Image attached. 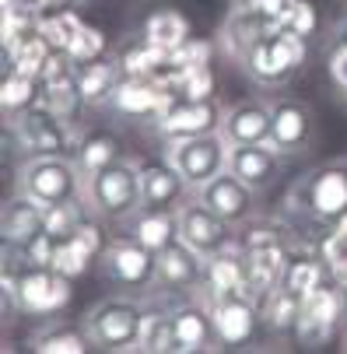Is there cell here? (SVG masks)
I'll use <instances>...</instances> for the list:
<instances>
[{
  "instance_id": "cell-5",
  "label": "cell",
  "mask_w": 347,
  "mask_h": 354,
  "mask_svg": "<svg viewBox=\"0 0 347 354\" xmlns=\"http://www.w3.org/2000/svg\"><path fill=\"white\" fill-rule=\"evenodd\" d=\"M84 330L98 351H140V330H144V306L126 295L102 298L84 313Z\"/></svg>"
},
{
  "instance_id": "cell-7",
  "label": "cell",
  "mask_w": 347,
  "mask_h": 354,
  "mask_svg": "<svg viewBox=\"0 0 347 354\" xmlns=\"http://www.w3.org/2000/svg\"><path fill=\"white\" fill-rule=\"evenodd\" d=\"M309 60L306 39L291 35L288 28L277 35H267L253 46V53L242 60V71L250 74V81H256L260 88H284L299 77V71Z\"/></svg>"
},
{
  "instance_id": "cell-27",
  "label": "cell",
  "mask_w": 347,
  "mask_h": 354,
  "mask_svg": "<svg viewBox=\"0 0 347 354\" xmlns=\"http://www.w3.org/2000/svg\"><path fill=\"white\" fill-rule=\"evenodd\" d=\"M256 301H260V316H263V323L274 337H294L299 316H302V295H294L291 288L277 284V288L263 291Z\"/></svg>"
},
{
  "instance_id": "cell-35",
  "label": "cell",
  "mask_w": 347,
  "mask_h": 354,
  "mask_svg": "<svg viewBox=\"0 0 347 354\" xmlns=\"http://www.w3.org/2000/svg\"><path fill=\"white\" fill-rule=\"evenodd\" d=\"M49 53H53V46H49L46 35L35 28V32L21 35L11 49H4V71H21V74L39 77L46 60H49Z\"/></svg>"
},
{
  "instance_id": "cell-2",
  "label": "cell",
  "mask_w": 347,
  "mask_h": 354,
  "mask_svg": "<svg viewBox=\"0 0 347 354\" xmlns=\"http://www.w3.org/2000/svg\"><path fill=\"white\" fill-rule=\"evenodd\" d=\"M84 204L95 218H102L109 225H123L130 221L140 207V162L120 158L106 169H98L91 176H84Z\"/></svg>"
},
{
  "instance_id": "cell-44",
  "label": "cell",
  "mask_w": 347,
  "mask_h": 354,
  "mask_svg": "<svg viewBox=\"0 0 347 354\" xmlns=\"http://www.w3.org/2000/svg\"><path fill=\"white\" fill-rule=\"evenodd\" d=\"M344 98H347V95H344Z\"/></svg>"
},
{
  "instance_id": "cell-8",
  "label": "cell",
  "mask_w": 347,
  "mask_h": 354,
  "mask_svg": "<svg viewBox=\"0 0 347 354\" xmlns=\"http://www.w3.org/2000/svg\"><path fill=\"white\" fill-rule=\"evenodd\" d=\"M344 316H347V284L337 277H326L319 288H312L302 298L299 330H294L291 340L299 347H323V344H330V337Z\"/></svg>"
},
{
  "instance_id": "cell-17",
  "label": "cell",
  "mask_w": 347,
  "mask_h": 354,
  "mask_svg": "<svg viewBox=\"0 0 347 354\" xmlns=\"http://www.w3.org/2000/svg\"><path fill=\"white\" fill-rule=\"evenodd\" d=\"M189 193L193 189L186 186L179 169L169 162V155L140 162V196L147 211H179L189 200Z\"/></svg>"
},
{
  "instance_id": "cell-13",
  "label": "cell",
  "mask_w": 347,
  "mask_h": 354,
  "mask_svg": "<svg viewBox=\"0 0 347 354\" xmlns=\"http://www.w3.org/2000/svg\"><path fill=\"white\" fill-rule=\"evenodd\" d=\"M200 295L207 306L214 301H225L232 295H253L250 291V257H245V249L238 245V239L214 252V257L204 260V281H200Z\"/></svg>"
},
{
  "instance_id": "cell-34",
  "label": "cell",
  "mask_w": 347,
  "mask_h": 354,
  "mask_svg": "<svg viewBox=\"0 0 347 354\" xmlns=\"http://www.w3.org/2000/svg\"><path fill=\"white\" fill-rule=\"evenodd\" d=\"M140 35H144L147 42H155L158 49H165V53H172V49H179V46L189 39V21H186L182 11L162 8V11H155L151 18L144 21Z\"/></svg>"
},
{
  "instance_id": "cell-11",
  "label": "cell",
  "mask_w": 347,
  "mask_h": 354,
  "mask_svg": "<svg viewBox=\"0 0 347 354\" xmlns=\"http://www.w3.org/2000/svg\"><path fill=\"white\" fill-rule=\"evenodd\" d=\"M228 140L218 133H204V137H189V140H176L169 144V162L179 169V176L186 179V186L196 193L204 183H211L214 176H221L228 169Z\"/></svg>"
},
{
  "instance_id": "cell-37",
  "label": "cell",
  "mask_w": 347,
  "mask_h": 354,
  "mask_svg": "<svg viewBox=\"0 0 347 354\" xmlns=\"http://www.w3.org/2000/svg\"><path fill=\"white\" fill-rule=\"evenodd\" d=\"M81 25H84V21H81L71 8H60V11H42V15H39V32L46 35V42L53 46V49H67Z\"/></svg>"
},
{
  "instance_id": "cell-43",
  "label": "cell",
  "mask_w": 347,
  "mask_h": 354,
  "mask_svg": "<svg viewBox=\"0 0 347 354\" xmlns=\"http://www.w3.org/2000/svg\"><path fill=\"white\" fill-rule=\"evenodd\" d=\"M333 46H344V49H347V18L337 21V28H333Z\"/></svg>"
},
{
  "instance_id": "cell-4",
  "label": "cell",
  "mask_w": 347,
  "mask_h": 354,
  "mask_svg": "<svg viewBox=\"0 0 347 354\" xmlns=\"http://www.w3.org/2000/svg\"><path fill=\"white\" fill-rule=\"evenodd\" d=\"M288 207L316 225H333L347 211V158L323 162L288 189Z\"/></svg>"
},
{
  "instance_id": "cell-32",
  "label": "cell",
  "mask_w": 347,
  "mask_h": 354,
  "mask_svg": "<svg viewBox=\"0 0 347 354\" xmlns=\"http://www.w3.org/2000/svg\"><path fill=\"white\" fill-rule=\"evenodd\" d=\"M140 351L144 354H182L179 333L172 323V309L165 306H144V330H140Z\"/></svg>"
},
{
  "instance_id": "cell-26",
  "label": "cell",
  "mask_w": 347,
  "mask_h": 354,
  "mask_svg": "<svg viewBox=\"0 0 347 354\" xmlns=\"http://www.w3.org/2000/svg\"><path fill=\"white\" fill-rule=\"evenodd\" d=\"M120 77H123V74H120L116 57H98V60H91V64H81V67H77V88H81L84 109L109 106Z\"/></svg>"
},
{
  "instance_id": "cell-41",
  "label": "cell",
  "mask_w": 347,
  "mask_h": 354,
  "mask_svg": "<svg viewBox=\"0 0 347 354\" xmlns=\"http://www.w3.org/2000/svg\"><path fill=\"white\" fill-rule=\"evenodd\" d=\"M211 60H214V42L211 39H196V35H189L179 49H172V53H169V64L172 67H204Z\"/></svg>"
},
{
  "instance_id": "cell-9",
  "label": "cell",
  "mask_w": 347,
  "mask_h": 354,
  "mask_svg": "<svg viewBox=\"0 0 347 354\" xmlns=\"http://www.w3.org/2000/svg\"><path fill=\"white\" fill-rule=\"evenodd\" d=\"M155 263H158V252L140 245L133 235L109 239V245L98 252V274L120 291H151L155 288Z\"/></svg>"
},
{
  "instance_id": "cell-23",
  "label": "cell",
  "mask_w": 347,
  "mask_h": 354,
  "mask_svg": "<svg viewBox=\"0 0 347 354\" xmlns=\"http://www.w3.org/2000/svg\"><path fill=\"white\" fill-rule=\"evenodd\" d=\"M42 211H46L42 204H35L32 196L15 189L4 200V211H0V235H4V245L25 249L42 232Z\"/></svg>"
},
{
  "instance_id": "cell-21",
  "label": "cell",
  "mask_w": 347,
  "mask_h": 354,
  "mask_svg": "<svg viewBox=\"0 0 347 354\" xmlns=\"http://www.w3.org/2000/svg\"><path fill=\"white\" fill-rule=\"evenodd\" d=\"M228 172L263 193L281 176V151L274 144H235L228 151Z\"/></svg>"
},
{
  "instance_id": "cell-1",
  "label": "cell",
  "mask_w": 347,
  "mask_h": 354,
  "mask_svg": "<svg viewBox=\"0 0 347 354\" xmlns=\"http://www.w3.org/2000/svg\"><path fill=\"white\" fill-rule=\"evenodd\" d=\"M71 306V277L53 267L4 263V313L15 316H57Z\"/></svg>"
},
{
  "instance_id": "cell-38",
  "label": "cell",
  "mask_w": 347,
  "mask_h": 354,
  "mask_svg": "<svg viewBox=\"0 0 347 354\" xmlns=\"http://www.w3.org/2000/svg\"><path fill=\"white\" fill-rule=\"evenodd\" d=\"M316 252H319L326 274L347 284V235L337 232L333 225H326V232L316 239Z\"/></svg>"
},
{
  "instance_id": "cell-42",
  "label": "cell",
  "mask_w": 347,
  "mask_h": 354,
  "mask_svg": "<svg viewBox=\"0 0 347 354\" xmlns=\"http://www.w3.org/2000/svg\"><path fill=\"white\" fill-rule=\"evenodd\" d=\"M326 71H330V81L347 95V49H344V46H333V49H330Z\"/></svg>"
},
{
  "instance_id": "cell-28",
  "label": "cell",
  "mask_w": 347,
  "mask_h": 354,
  "mask_svg": "<svg viewBox=\"0 0 347 354\" xmlns=\"http://www.w3.org/2000/svg\"><path fill=\"white\" fill-rule=\"evenodd\" d=\"M330 274H326V267H323V260H319V252H316V245H302V242H294L291 245V257H288V267H284V277H281V284L284 288H291L294 295H309L312 288H319L323 281H326Z\"/></svg>"
},
{
  "instance_id": "cell-25",
  "label": "cell",
  "mask_w": 347,
  "mask_h": 354,
  "mask_svg": "<svg viewBox=\"0 0 347 354\" xmlns=\"http://www.w3.org/2000/svg\"><path fill=\"white\" fill-rule=\"evenodd\" d=\"M91 337L84 330V319L81 323H67V319H53L39 326L32 337H28V351L35 354H84L91 351Z\"/></svg>"
},
{
  "instance_id": "cell-33",
  "label": "cell",
  "mask_w": 347,
  "mask_h": 354,
  "mask_svg": "<svg viewBox=\"0 0 347 354\" xmlns=\"http://www.w3.org/2000/svg\"><path fill=\"white\" fill-rule=\"evenodd\" d=\"M42 102V81L21 71H4V81H0V106H4V116H18L32 106Z\"/></svg>"
},
{
  "instance_id": "cell-14",
  "label": "cell",
  "mask_w": 347,
  "mask_h": 354,
  "mask_svg": "<svg viewBox=\"0 0 347 354\" xmlns=\"http://www.w3.org/2000/svg\"><path fill=\"white\" fill-rule=\"evenodd\" d=\"M176 214H179V239H182L189 249L200 252L204 260L214 257V252H221V249H228V245L238 239V235H232L235 225H228V221L218 218L207 204H200V200H196V193L186 200Z\"/></svg>"
},
{
  "instance_id": "cell-24",
  "label": "cell",
  "mask_w": 347,
  "mask_h": 354,
  "mask_svg": "<svg viewBox=\"0 0 347 354\" xmlns=\"http://www.w3.org/2000/svg\"><path fill=\"white\" fill-rule=\"evenodd\" d=\"M260 39H267V18H263V15H256V11H238V8L228 11V18H225V25H221V53H225V57H232V60L242 67V60L253 53V46H256Z\"/></svg>"
},
{
  "instance_id": "cell-16",
  "label": "cell",
  "mask_w": 347,
  "mask_h": 354,
  "mask_svg": "<svg viewBox=\"0 0 347 354\" xmlns=\"http://www.w3.org/2000/svg\"><path fill=\"white\" fill-rule=\"evenodd\" d=\"M256 196H260V193H256L253 186H245V183H242L238 176H232L228 169L196 189V200H200V204H207L218 218H225V221L235 225V228H242L250 218H256Z\"/></svg>"
},
{
  "instance_id": "cell-31",
  "label": "cell",
  "mask_w": 347,
  "mask_h": 354,
  "mask_svg": "<svg viewBox=\"0 0 347 354\" xmlns=\"http://www.w3.org/2000/svg\"><path fill=\"white\" fill-rule=\"evenodd\" d=\"M130 235L140 245H147L151 252H162L169 242L179 239V214L176 211H147V207H140L130 218Z\"/></svg>"
},
{
  "instance_id": "cell-19",
  "label": "cell",
  "mask_w": 347,
  "mask_h": 354,
  "mask_svg": "<svg viewBox=\"0 0 347 354\" xmlns=\"http://www.w3.org/2000/svg\"><path fill=\"white\" fill-rule=\"evenodd\" d=\"M270 130H274V109L263 98H242V102L225 109V120H221V137L228 140V147L270 144Z\"/></svg>"
},
{
  "instance_id": "cell-6",
  "label": "cell",
  "mask_w": 347,
  "mask_h": 354,
  "mask_svg": "<svg viewBox=\"0 0 347 354\" xmlns=\"http://www.w3.org/2000/svg\"><path fill=\"white\" fill-rule=\"evenodd\" d=\"M35 204L53 207V204H71L84 200V172L74 158H21L18 165V186Z\"/></svg>"
},
{
  "instance_id": "cell-36",
  "label": "cell",
  "mask_w": 347,
  "mask_h": 354,
  "mask_svg": "<svg viewBox=\"0 0 347 354\" xmlns=\"http://www.w3.org/2000/svg\"><path fill=\"white\" fill-rule=\"evenodd\" d=\"M88 204L84 200H71V204H53L42 211V232H49L53 239H67L81 228V221L88 218Z\"/></svg>"
},
{
  "instance_id": "cell-29",
  "label": "cell",
  "mask_w": 347,
  "mask_h": 354,
  "mask_svg": "<svg viewBox=\"0 0 347 354\" xmlns=\"http://www.w3.org/2000/svg\"><path fill=\"white\" fill-rule=\"evenodd\" d=\"M116 64L123 77H158L169 67V53L155 42H147L144 35H137L116 49Z\"/></svg>"
},
{
  "instance_id": "cell-3",
  "label": "cell",
  "mask_w": 347,
  "mask_h": 354,
  "mask_svg": "<svg viewBox=\"0 0 347 354\" xmlns=\"http://www.w3.org/2000/svg\"><path fill=\"white\" fill-rule=\"evenodd\" d=\"M21 151V158H74L77 137L71 120L53 113L46 102L8 120V151Z\"/></svg>"
},
{
  "instance_id": "cell-30",
  "label": "cell",
  "mask_w": 347,
  "mask_h": 354,
  "mask_svg": "<svg viewBox=\"0 0 347 354\" xmlns=\"http://www.w3.org/2000/svg\"><path fill=\"white\" fill-rule=\"evenodd\" d=\"M126 158L123 155V140L113 133V130H88L77 137V151H74V162L81 165L84 176L98 172V169H106L113 162Z\"/></svg>"
},
{
  "instance_id": "cell-12",
  "label": "cell",
  "mask_w": 347,
  "mask_h": 354,
  "mask_svg": "<svg viewBox=\"0 0 347 354\" xmlns=\"http://www.w3.org/2000/svg\"><path fill=\"white\" fill-rule=\"evenodd\" d=\"M204 281V257L196 249H189L182 239L169 242L158 252V263H155V295L165 301H179L200 291Z\"/></svg>"
},
{
  "instance_id": "cell-40",
  "label": "cell",
  "mask_w": 347,
  "mask_h": 354,
  "mask_svg": "<svg viewBox=\"0 0 347 354\" xmlns=\"http://www.w3.org/2000/svg\"><path fill=\"white\" fill-rule=\"evenodd\" d=\"M284 28H288L291 35H299V39L309 42V39L319 32V11H316L312 0H294L291 11L284 15Z\"/></svg>"
},
{
  "instance_id": "cell-18",
  "label": "cell",
  "mask_w": 347,
  "mask_h": 354,
  "mask_svg": "<svg viewBox=\"0 0 347 354\" xmlns=\"http://www.w3.org/2000/svg\"><path fill=\"white\" fill-rule=\"evenodd\" d=\"M211 316H214V333H218V344L221 347H242L256 337V326H260V301L253 295H232L225 301H214L211 306Z\"/></svg>"
},
{
  "instance_id": "cell-22",
  "label": "cell",
  "mask_w": 347,
  "mask_h": 354,
  "mask_svg": "<svg viewBox=\"0 0 347 354\" xmlns=\"http://www.w3.org/2000/svg\"><path fill=\"white\" fill-rule=\"evenodd\" d=\"M169 91L155 77H120L113 91V109L120 116H137V120H155L165 106Z\"/></svg>"
},
{
  "instance_id": "cell-15",
  "label": "cell",
  "mask_w": 347,
  "mask_h": 354,
  "mask_svg": "<svg viewBox=\"0 0 347 354\" xmlns=\"http://www.w3.org/2000/svg\"><path fill=\"white\" fill-rule=\"evenodd\" d=\"M274 130H270V144L281 151V155H302V151L312 147L316 140V113L309 102L302 98H274Z\"/></svg>"
},
{
  "instance_id": "cell-10",
  "label": "cell",
  "mask_w": 347,
  "mask_h": 354,
  "mask_svg": "<svg viewBox=\"0 0 347 354\" xmlns=\"http://www.w3.org/2000/svg\"><path fill=\"white\" fill-rule=\"evenodd\" d=\"M221 120H225V109L218 106V98H182L169 91L162 113L155 116V130L165 144H176L189 137L218 133Z\"/></svg>"
},
{
  "instance_id": "cell-39",
  "label": "cell",
  "mask_w": 347,
  "mask_h": 354,
  "mask_svg": "<svg viewBox=\"0 0 347 354\" xmlns=\"http://www.w3.org/2000/svg\"><path fill=\"white\" fill-rule=\"evenodd\" d=\"M106 49H109L106 32L84 21V25L77 28V35L71 39V46H67V57L81 67V64H91V60H98V57H106Z\"/></svg>"
},
{
  "instance_id": "cell-20",
  "label": "cell",
  "mask_w": 347,
  "mask_h": 354,
  "mask_svg": "<svg viewBox=\"0 0 347 354\" xmlns=\"http://www.w3.org/2000/svg\"><path fill=\"white\" fill-rule=\"evenodd\" d=\"M169 309H172V323H176V333H179V347H182V354L221 347V344H218V333H214L211 306H207L200 295L179 298V301H172Z\"/></svg>"
}]
</instances>
